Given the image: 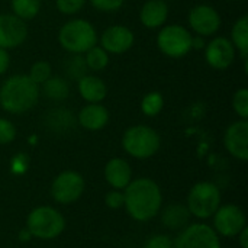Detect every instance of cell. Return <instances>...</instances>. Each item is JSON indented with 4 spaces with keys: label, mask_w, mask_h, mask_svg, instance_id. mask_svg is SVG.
<instances>
[{
    "label": "cell",
    "mask_w": 248,
    "mask_h": 248,
    "mask_svg": "<svg viewBox=\"0 0 248 248\" xmlns=\"http://www.w3.org/2000/svg\"><path fill=\"white\" fill-rule=\"evenodd\" d=\"M106 205L112 209H118L121 206H124V193L121 192H109L106 195Z\"/></svg>",
    "instance_id": "obj_33"
},
{
    "label": "cell",
    "mask_w": 248,
    "mask_h": 248,
    "mask_svg": "<svg viewBox=\"0 0 248 248\" xmlns=\"http://www.w3.org/2000/svg\"><path fill=\"white\" fill-rule=\"evenodd\" d=\"M67 71L71 77H76V78L83 77L87 71L84 57H81L80 54H73V57L70 58V61L67 64Z\"/></svg>",
    "instance_id": "obj_28"
},
{
    "label": "cell",
    "mask_w": 248,
    "mask_h": 248,
    "mask_svg": "<svg viewBox=\"0 0 248 248\" xmlns=\"http://www.w3.org/2000/svg\"><path fill=\"white\" fill-rule=\"evenodd\" d=\"M224 144L228 153L241 160H248V122L247 119H240L237 122H232L224 137Z\"/></svg>",
    "instance_id": "obj_15"
},
{
    "label": "cell",
    "mask_w": 248,
    "mask_h": 248,
    "mask_svg": "<svg viewBox=\"0 0 248 248\" xmlns=\"http://www.w3.org/2000/svg\"><path fill=\"white\" fill-rule=\"evenodd\" d=\"M221 205V192L214 183L202 182L192 187L187 196V209L201 219L211 218Z\"/></svg>",
    "instance_id": "obj_6"
},
{
    "label": "cell",
    "mask_w": 248,
    "mask_h": 248,
    "mask_svg": "<svg viewBox=\"0 0 248 248\" xmlns=\"http://www.w3.org/2000/svg\"><path fill=\"white\" fill-rule=\"evenodd\" d=\"M235 49L240 52L244 64H247L248 57V16L244 15L235 20L231 28V39Z\"/></svg>",
    "instance_id": "obj_20"
},
{
    "label": "cell",
    "mask_w": 248,
    "mask_h": 248,
    "mask_svg": "<svg viewBox=\"0 0 248 248\" xmlns=\"http://www.w3.org/2000/svg\"><path fill=\"white\" fill-rule=\"evenodd\" d=\"M9 65H10V55H9L7 49L0 48V76L7 71Z\"/></svg>",
    "instance_id": "obj_34"
},
{
    "label": "cell",
    "mask_w": 248,
    "mask_h": 248,
    "mask_svg": "<svg viewBox=\"0 0 248 248\" xmlns=\"http://www.w3.org/2000/svg\"><path fill=\"white\" fill-rule=\"evenodd\" d=\"M28 38V25L13 13L0 15V48L13 49Z\"/></svg>",
    "instance_id": "obj_12"
},
{
    "label": "cell",
    "mask_w": 248,
    "mask_h": 248,
    "mask_svg": "<svg viewBox=\"0 0 248 248\" xmlns=\"http://www.w3.org/2000/svg\"><path fill=\"white\" fill-rule=\"evenodd\" d=\"M161 145L160 135L155 129L147 125H134L128 128L122 137V147L124 150L138 158L145 160L153 157Z\"/></svg>",
    "instance_id": "obj_4"
},
{
    "label": "cell",
    "mask_w": 248,
    "mask_h": 248,
    "mask_svg": "<svg viewBox=\"0 0 248 248\" xmlns=\"http://www.w3.org/2000/svg\"><path fill=\"white\" fill-rule=\"evenodd\" d=\"M26 225L31 235L39 240H52L64 231L65 219L57 209L39 206L29 214Z\"/></svg>",
    "instance_id": "obj_5"
},
{
    "label": "cell",
    "mask_w": 248,
    "mask_h": 248,
    "mask_svg": "<svg viewBox=\"0 0 248 248\" xmlns=\"http://www.w3.org/2000/svg\"><path fill=\"white\" fill-rule=\"evenodd\" d=\"M171 248H221V243L212 227L193 224L183 228Z\"/></svg>",
    "instance_id": "obj_8"
},
{
    "label": "cell",
    "mask_w": 248,
    "mask_h": 248,
    "mask_svg": "<svg viewBox=\"0 0 248 248\" xmlns=\"http://www.w3.org/2000/svg\"><path fill=\"white\" fill-rule=\"evenodd\" d=\"M105 179L113 189H125L132 179V170L126 160L112 158L105 167Z\"/></svg>",
    "instance_id": "obj_19"
},
{
    "label": "cell",
    "mask_w": 248,
    "mask_h": 248,
    "mask_svg": "<svg viewBox=\"0 0 248 248\" xmlns=\"http://www.w3.org/2000/svg\"><path fill=\"white\" fill-rule=\"evenodd\" d=\"M42 86V93L45 97L51 99V100H64L68 97L70 94V87L68 83L65 80H62L61 77H49Z\"/></svg>",
    "instance_id": "obj_22"
},
{
    "label": "cell",
    "mask_w": 248,
    "mask_h": 248,
    "mask_svg": "<svg viewBox=\"0 0 248 248\" xmlns=\"http://www.w3.org/2000/svg\"><path fill=\"white\" fill-rule=\"evenodd\" d=\"M77 89L83 100L87 103H100L108 96V87L105 81L92 74H84L77 81Z\"/></svg>",
    "instance_id": "obj_18"
},
{
    "label": "cell",
    "mask_w": 248,
    "mask_h": 248,
    "mask_svg": "<svg viewBox=\"0 0 248 248\" xmlns=\"http://www.w3.org/2000/svg\"><path fill=\"white\" fill-rule=\"evenodd\" d=\"M232 109L234 112L241 118L247 119L248 118V89L241 87L234 93L232 97Z\"/></svg>",
    "instance_id": "obj_27"
},
{
    "label": "cell",
    "mask_w": 248,
    "mask_h": 248,
    "mask_svg": "<svg viewBox=\"0 0 248 248\" xmlns=\"http://www.w3.org/2000/svg\"><path fill=\"white\" fill-rule=\"evenodd\" d=\"M16 138V128L15 125L4 118H0V144L6 145L10 144Z\"/></svg>",
    "instance_id": "obj_30"
},
{
    "label": "cell",
    "mask_w": 248,
    "mask_h": 248,
    "mask_svg": "<svg viewBox=\"0 0 248 248\" xmlns=\"http://www.w3.org/2000/svg\"><path fill=\"white\" fill-rule=\"evenodd\" d=\"M235 46L225 36L214 38L205 45V60L214 70H227L235 58Z\"/></svg>",
    "instance_id": "obj_13"
},
{
    "label": "cell",
    "mask_w": 248,
    "mask_h": 248,
    "mask_svg": "<svg viewBox=\"0 0 248 248\" xmlns=\"http://www.w3.org/2000/svg\"><path fill=\"white\" fill-rule=\"evenodd\" d=\"M173 243L167 235H154L148 238L144 244V248H171Z\"/></svg>",
    "instance_id": "obj_32"
},
{
    "label": "cell",
    "mask_w": 248,
    "mask_h": 248,
    "mask_svg": "<svg viewBox=\"0 0 248 248\" xmlns=\"http://www.w3.org/2000/svg\"><path fill=\"white\" fill-rule=\"evenodd\" d=\"M84 192V180L83 177L76 171H62L60 173L51 186V195L52 198L62 205H70L76 202L81 193Z\"/></svg>",
    "instance_id": "obj_9"
},
{
    "label": "cell",
    "mask_w": 248,
    "mask_h": 248,
    "mask_svg": "<svg viewBox=\"0 0 248 248\" xmlns=\"http://www.w3.org/2000/svg\"><path fill=\"white\" fill-rule=\"evenodd\" d=\"M163 106H164V97L158 92H150L141 100V112L150 118L157 116L163 110Z\"/></svg>",
    "instance_id": "obj_25"
},
{
    "label": "cell",
    "mask_w": 248,
    "mask_h": 248,
    "mask_svg": "<svg viewBox=\"0 0 248 248\" xmlns=\"http://www.w3.org/2000/svg\"><path fill=\"white\" fill-rule=\"evenodd\" d=\"M39 99V86L28 74H16L0 87V106L7 113L20 115L31 110Z\"/></svg>",
    "instance_id": "obj_2"
},
{
    "label": "cell",
    "mask_w": 248,
    "mask_h": 248,
    "mask_svg": "<svg viewBox=\"0 0 248 248\" xmlns=\"http://www.w3.org/2000/svg\"><path fill=\"white\" fill-rule=\"evenodd\" d=\"M89 1L99 12H116L125 3V0H89Z\"/></svg>",
    "instance_id": "obj_31"
},
{
    "label": "cell",
    "mask_w": 248,
    "mask_h": 248,
    "mask_svg": "<svg viewBox=\"0 0 248 248\" xmlns=\"http://www.w3.org/2000/svg\"><path fill=\"white\" fill-rule=\"evenodd\" d=\"M190 218V212L187 208L182 205H170L163 211L161 221L170 230H183L187 227Z\"/></svg>",
    "instance_id": "obj_21"
},
{
    "label": "cell",
    "mask_w": 248,
    "mask_h": 248,
    "mask_svg": "<svg viewBox=\"0 0 248 248\" xmlns=\"http://www.w3.org/2000/svg\"><path fill=\"white\" fill-rule=\"evenodd\" d=\"M52 76V68L51 64L46 61H36L32 64L28 77L35 83V84H44L49 77Z\"/></svg>",
    "instance_id": "obj_26"
},
{
    "label": "cell",
    "mask_w": 248,
    "mask_h": 248,
    "mask_svg": "<svg viewBox=\"0 0 248 248\" xmlns=\"http://www.w3.org/2000/svg\"><path fill=\"white\" fill-rule=\"evenodd\" d=\"M187 22L192 31L201 36H211L221 28V16L218 10L209 4H198L190 9Z\"/></svg>",
    "instance_id": "obj_11"
},
{
    "label": "cell",
    "mask_w": 248,
    "mask_h": 248,
    "mask_svg": "<svg viewBox=\"0 0 248 248\" xmlns=\"http://www.w3.org/2000/svg\"><path fill=\"white\" fill-rule=\"evenodd\" d=\"M78 124L87 131H100L109 122V110L100 103H89L78 112Z\"/></svg>",
    "instance_id": "obj_17"
},
{
    "label": "cell",
    "mask_w": 248,
    "mask_h": 248,
    "mask_svg": "<svg viewBox=\"0 0 248 248\" xmlns=\"http://www.w3.org/2000/svg\"><path fill=\"white\" fill-rule=\"evenodd\" d=\"M157 46L170 58H182L192 49V33L182 25L161 26L157 35Z\"/></svg>",
    "instance_id": "obj_7"
},
{
    "label": "cell",
    "mask_w": 248,
    "mask_h": 248,
    "mask_svg": "<svg viewBox=\"0 0 248 248\" xmlns=\"http://www.w3.org/2000/svg\"><path fill=\"white\" fill-rule=\"evenodd\" d=\"M84 3H86V0H55V6H57L58 12L62 15L78 13L83 9Z\"/></svg>",
    "instance_id": "obj_29"
},
{
    "label": "cell",
    "mask_w": 248,
    "mask_h": 248,
    "mask_svg": "<svg viewBox=\"0 0 248 248\" xmlns=\"http://www.w3.org/2000/svg\"><path fill=\"white\" fill-rule=\"evenodd\" d=\"M205 39L201 35H192V49H203L205 48Z\"/></svg>",
    "instance_id": "obj_35"
},
{
    "label": "cell",
    "mask_w": 248,
    "mask_h": 248,
    "mask_svg": "<svg viewBox=\"0 0 248 248\" xmlns=\"http://www.w3.org/2000/svg\"><path fill=\"white\" fill-rule=\"evenodd\" d=\"M161 192L158 185L147 177L131 180L125 187L124 206L128 214L140 222L153 219L161 208Z\"/></svg>",
    "instance_id": "obj_1"
},
{
    "label": "cell",
    "mask_w": 248,
    "mask_h": 248,
    "mask_svg": "<svg viewBox=\"0 0 248 248\" xmlns=\"http://www.w3.org/2000/svg\"><path fill=\"white\" fill-rule=\"evenodd\" d=\"M240 244L243 248H248V230L247 227H244L241 231H240Z\"/></svg>",
    "instance_id": "obj_36"
},
{
    "label": "cell",
    "mask_w": 248,
    "mask_h": 248,
    "mask_svg": "<svg viewBox=\"0 0 248 248\" xmlns=\"http://www.w3.org/2000/svg\"><path fill=\"white\" fill-rule=\"evenodd\" d=\"M215 232L224 237H237L240 231L247 227L246 214L237 205H224L214 214Z\"/></svg>",
    "instance_id": "obj_10"
},
{
    "label": "cell",
    "mask_w": 248,
    "mask_h": 248,
    "mask_svg": "<svg viewBox=\"0 0 248 248\" xmlns=\"http://www.w3.org/2000/svg\"><path fill=\"white\" fill-rule=\"evenodd\" d=\"M12 12L22 20H31L36 17L41 10V0H12Z\"/></svg>",
    "instance_id": "obj_23"
},
{
    "label": "cell",
    "mask_w": 248,
    "mask_h": 248,
    "mask_svg": "<svg viewBox=\"0 0 248 248\" xmlns=\"http://www.w3.org/2000/svg\"><path fill=\"white\" fill-rule=\"evenodd\" d=\"M84 61L87 68L92 71H102L108 67L109 64V54L102 48V46H92L87 52H84Z\"/></svg>",
    "instance_id": "obj_24"
},
{
    "label": "cell",
    "mask_w": 248,
    "mask_h": 248,
    "mask_svg": "<svg viewBox=\"0 0 248 248\" xmlns=\"http://www.w3.org/2000/svg\"><path fill=\"white\" fill-rule=\"evenodd\" d=\"M134 42V32L124 25H112L100 36V46L108 54H124L132 48Z\"/></svg>",
    "instance_id": "obj_14"
},
{
    "label": "cell",
    "mask_w": 248,
    "mask_h": 248,
    "mask_svg": "<svg viewBox=\"0 0 248 248\" xmlns=\"http://www.w3.org/2000/svg\"><path fill=\"white\" fill-rule=\"evenodd\" d=\"M169 17V6L164 0H147L140 10V20L148 29L164 26Z\"/></svg>",
    "instance_id": "obj_16"
},
{
    "label": "cell",
    "mask_w": 248,
    "mask_h": 248,
    "mask_svg": "<svg viewBox=\"0 0 248 248\" xmlns=\"http://www.w3.org/2000/svg\"><path fill=\"white\" fill-rule=\"evenodd\" d=\"M58 42L70 54H84L97 44V32L86 19H71L58 31Z\"/></svg>",
    "instance_id": "obj_3"
}]
</instances>
